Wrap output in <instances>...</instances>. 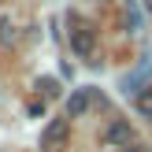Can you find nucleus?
Listing matches in <instances>:
<instances>
[{
    "label": "nucleus",
    "mask_w": 152,
    "mask_h": 152,
    "mask_svg": "<svg viewBox=\"0 0 152 152\" xmlns=\"http://www.w3.org/2000/svg\"><path fill=\"white\" fill-rule=\"evenodd\" d=\"M137 145V134H134V126L126 123V119H111L108 126H104V148L115 152V148H134Z\"/></svg>",
    "instance_id": "obj_1"
},
{
    "label": "nucleus",
    "mask_w": 152,
    "mask_h": 152,
    "mask_svg": "<svg viewBox=\"0 0 152 152\" xmlns=\"http://www.w3.org/2000/svg\"><path fill=\"white\" fill-rule=\"evenodd\" d=\"M71 22H74V30H71V52H74L78 59H89V56L96 52V34H93L89 26H82L74 15H71Z\"/></svg>",
    "instance_id": "obj_2"
},
{
    "label": "nucleus",
    "mask_w": 152,
    "mask_h": 152,
    "mask_svg": "<svg viewBox=\"0 0 152 152\" xmlns=\"http://www.w3.org/2000/svg\"><path fill=\"white\" fill-rule=\"evenodd\" d=\"M63 141H67V119H52V123L41 130V148L56 152L59 145H63Z\"/></svg>",
    "instance_id": "obj_3"
},
{
    "label": "nucleus",
    "mask_w": 152,
    "mask_h": 152,
    "mask_svg": "<svg viewBox=\"0 0 152 152\" xmlns=\"http://www.w3.org/2000/svg\"><path fill=\"white\" fill-rule=\"evenodd\" d=\"M89 104H93V89H74V93H71V100H67V115H71V119L86 115V111H89Z\"/></svg>",
    "instance_id": "obj_4"
},
{
    "label": "nucleus",
    "mask_w": 152,
    "mask_h": 152,
    "mask_svg": "<svg viewBox=\"0 0 152 152\" xmlns=\"http://www.w3.org/2000/svg\"><path fill=\"white\" fill-rule=\"evenodd\" d=\"M19 26H15V19H0V48H15L19 45Z\"/></svg>",
    "instance_id": "obj_5"
},
{
    "label": "nucleus",
    "mask_w": 152,
    "mask_h": 152,
    "mask_svg": "<svg viewBox=\"0 0 152 152\" xmlns=\"http://www.w3.org/2000/svg\"><path fill=\"white\" fill-rule=\"evenodd\" d=\"M123 26H126V34H137V30H141V7L134 4V0H126V11H123Z\"/></svg>",
    "instance_id": "obj_6"
},
{
    "label": "nucleus",
    "mask_w": 152,
    "mask_h": 152,
    "mask_svg": "<svg viewBox=\"0 0 152 152\" xmlns=\"http://www.w3.org/2000/svg\"><path fill=\"white\" fill-rule=\"evenodd\" d=\"M134 104H137V115L152 119V86H145V89H141V93H137V100H134Z\"/></svg>",
    "instance_id": "obj_7"
},
{
    "label": "nucleus",
    "mask_w": 152,
    "mask_h": 152,
    "mask_svg": "<svg viewBox=\"0 0 152 152\" xmlns=\"http://www.w3.org/2000/svg\"><path fill=\"white\" fill-rule=\"evenodd\" d=\"M37 89H45V96H56V93H59L56 78H41V82H37Z\"/></svg>",
    "instance_id": "obj_8"
},
{
    "label": "nucleus",
    "mask_w": 152,
    "mask_h": 152,
    "mask_svg": "<svg viewBox=\"0 0 152 152\" xmlns=\"http://www.w3.org/2000/svg\"><path fill=\"white\" fill-rule=\"evenodd\" d=\"M145 11H152V0H145Z\"/></svg>",
    "instance_id": "obj_9"
}]
</instances>
